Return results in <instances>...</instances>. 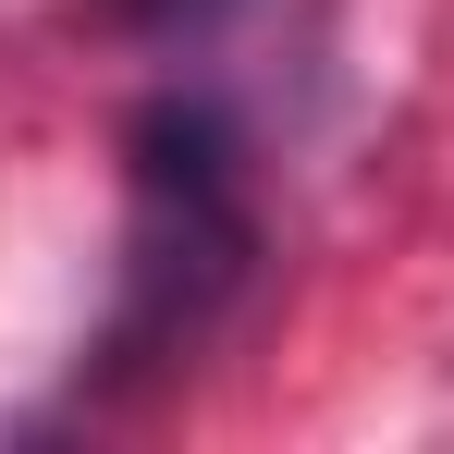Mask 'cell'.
I'll use <instances>...</instances> for the list:
<instances>
[{"label":"cell","instance_id":"6da1fadb","mask_svg":"<svg viewBox=\"0 0 454 454\" xmlns=\"http://www.w3.org/2000/svg\"><path fill=\"white\" fill-rule=\"evenodd\" d=\"M123 148H136V258H123L111 356H184L209 332V307L246 283V258H258L246 160H233L222 98H148Z\"/></svg>","mask_w":454,"mask_h":454}]
</instances>
